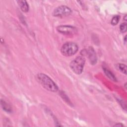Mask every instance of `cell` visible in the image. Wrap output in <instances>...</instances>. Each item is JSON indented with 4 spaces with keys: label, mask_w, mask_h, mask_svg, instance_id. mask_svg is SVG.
Returning a JSON list of instances; mask_svg holds the SVG:
<instances>
[{
    "label": "cell",
    "mask_w": 127,
    "mask_h": 127,
    "mask_svg": "<svg viewBox=\"0 0 127 127\" xmlns=\"http://www.w3.org/2000/svg\"><path fill=\"white\" fill-rule=\"evenodd\" d=\"M127 15H125V16H124V18L125 20H127Z\"/></svg>",
    "instance_id": "cell-15"
},
{
    "label": "cell",
    "mask_w": 127,
    "mask_h": 127,
    "mask_svg": "<svg viewBox=\"0 0 127 127\" xmlns=\"http://www.w3.org/2000/svg\"><path fill=\"white\" fill-rule=\"evenodd\" d=\"M120 18V16H119V15L114 16L112 18V20H111V24L113 25H117V24L118 23L119 21Z\"/></svg>",
    "instance_id": "cell-11"
},
{
    "label": "cell",
    "mask_w": 127,
    "mask_h": 127,
    "mask_svg": "<svg viewBox=\"0 0 127 127\" xmlns=\"http://www.w3.org/2000/svg\"><path fill=\"white\" fill-rule=\"evenodd\" d=\"M71 12V10L68 7L65 5H61L54 9L53 15L55 17H63L68 16Z\"/></svg>",
    "instance_id": "cell-4"
},
{
    "label": "cell",
    "mask_w": 127,
    "mask_h": 127,
    "mask_svg": "<svg viewBox=\"0 0 127 127\" xmlns=\"http://www.w3.org/2000/svg\"><path fill=\"white\" fill-rule=\"evenodd\" d=\"M78 50L77 45L71 42L64 43L62 47L61 52L62 54L65 57H70L74 55Z\"/></svg>",
    "instance_id": "cell-3"
},
{
    "label": "cell",
    "mask_w": 127,
    "mask_h": 127,
    "mask_svg": "<svg viewBox=\"0 0 127 127\" xmlns=\"http://www.w3.org/2000/svg\"><path fill=\"white\" fill-rule=\"evenodd\" d=\"M124 125L121 123H117L114 125V127H123Z\"/></svg>",
    "instance_id": "cell-13"
},
{
    "label": "cell",
    "mask_w": 127,
    "mask_h": 127,
    "mask_svg": "<svg viewBox=\"0 0 127 127\" xmlns=\"http://www.w3.org/2000/svg\"><path fill=\"white\" fill-rule=\"evenodd\" d=\"M85 62V60L83 56H78L71 62L70 67L74 73L80 74L83 71Z\"/></svg>",
    "instance_id": "cell-2"
},
{
    "label": "cell",
    "mask_w": 127,
    "mask_h": 127,
    "mask_svg": "<svg viewBox=\"0 0 127 127\" xmlns=\"http://www.w3.org/2000/svg\"><path fill=\"white\" fill-rule=\"evenodd\" d=\"M17 2L23 12H27L29 11V5L26 0H18Z\"/></svg>",
    "instance_id": "cell-7"
},
{
    "label": "cell",
    "mask_w": 127,
    "mask_h": 127,
    "mask_svg": "<svg viewBox=\"0 0 127 127\" xmlns=\"http://www.w3.org/2000/svg\"><path fill=\"white\" fill-rule=\"evenodd\" d=\"M126 38H127V36H125V38H124V42H125V43H126V41H127Z\"/></svg>",
    "instance_id": "cell-14"
},
{
    "label": "cell",
    "mask_w": 127,
    "mask_h": 127,
    "mask_svg": "<svg viewBox=\"0 0 127 127\" xmlns=\"http://www.w3.org/2000/svg\"><path fill=\"white\" fill-rule=\"evenodd\" d=\"M57 30L60 33L65 35H73L77 33L76 27L70 25H60L57 27Z\"/></svg>",
    "instance_id": "cell-5"
},
{
    "label": "cell",
    "mask_w": 127,
    "mask_h": 127,
    "mask_svg": "<svg viewBox=\"0 0 127 127\" xmlns=\"http://www.w3.org/2000/svg\"><path fill=\"white\" fill-rule=\"evenodd\" d=\"M120 29L122 33H125L127 31V23L124 22L121 23L120 26Z\"/></svg>",
    "instance_id": "cell-12"
},
{
    "label": "cell",
    "mask_w": 127,
    "mask_h": 127,
    "mask_svg": "<svg viewBox=\"0 0 127 127\" xmlns=\"http://www.w3.org/2000/svg\"><path fill=\"white\" fill-rule=\"evenodd\" d=\"M1 106L2 108V109L7 113H11L12 112V109L11 108V106L5 101L3 100H1Z\"/></svg>",
    "instance_id": "cell-8"
},
{
    "label": "cell",
    "mask_w": 127,
    "mask_h": 127,
    "mask_svg": "<svg viewBox=\"0 0 127 127\" xmlns=\"http://www.w3.org/2000/svg\"><path fill=\"white\" fill-rule=\"evenodd\" d=\"M117 67L118 69L122 73L127 74V66L126 65L123 64H118Z\"/></svg>",
    "instance_id": "cell-10"
},
{
    "label": "cell",
    "mask_w": 127,
    "mask_h": 127,
    "mask_svg": "<svg viewBox=\"0 0 127 127\" xmlns=\"http://www.w3.org/2000/svg\"><path fill=\"white\" fill-rule=\"evenodd\" d=\"M39 82L46 90L51 92H56L58 90V86L55 82L47 75L40 73L37 75Z\"/></svg>",
    "instance_id": "cell-1"
},
{
    "label": "cell",
    "mask_w": 127,
    "mask_h": 127,
    "mask_svg": "<svg viewBox=\"0 0 127 127\" xmlns=\"http://www.w3.org/2000/svg\"><path fill=\"white\" fill-rule=\"evenodd\" d=\"M85 55H87L89 62L91 64L94 65L97 63V58L95 51L92 47H89L87 49L83 50Z\"/></svg>",
    "instance_id": "cell-6"
},
{
    "label": "cell",
    "mask_w": 127,
    "mask_h": 127,
    "mask_svg": "<svg viewBox=\"0 0 127 127\" xmlns=\"http://www.w3.org/2000/svg\"><path fill=\"white\" fill-rule=\"evenodd\" d=\"M104 73H105V74L107 76H108L111 80L114 81H117V78L116 77V76H115V75L109 69L104 68H103Z\"/></svg>",
    "instance_id": "cell-9"
}]
</instances>
